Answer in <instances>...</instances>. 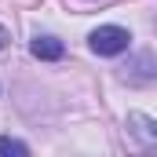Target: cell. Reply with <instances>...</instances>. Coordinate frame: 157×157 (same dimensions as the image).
Segmentation results:
<instances>
[{"label":"cell","mask_w":157,"mask_h":157,"mask_svg":"<svg viewBox=\"0 0 157 157\" xmlns=\"http://www.w3.org/2000/svg\"><path fill=\"white\" fill-rule=\"evenodd\" d=\"M0 154H4V157H26V154H29V146H26L22 139H11V135H0Z\"/></svg>","instance_id":"cell-5"},{"label":"cell","mask_w":157,"mask_h":157,"mask_svg":"<svg viewBox=\"0 0 157 157\" xmlns=\"http://www.w3.org/2000/svg\"><path fill=\"white\" fill-rule=\"evenodd\" d=\"M29 51H33V59H40V62H59L66 55V44L59 37H37L29 44Z\"/></svg>","instance_id":"cell-4"},{"label":"cell","mask_w":157,"mask_h":157,"mask_svg":"<svg viewBox=\"0 0 157 157\" xmlns=\"http://www.w3.org/2000/svg\"><path fill=\"white\" fill-rule=\"evenodd\" d=\"M7 40H11V37H7V29H4V26H0V51H4V48H7Z\"/></svg>","instance_id":"cell-6"},{"label":"cell","mask_w":157,"mask_h":157,"mask_svg":"<svg viewBox=\"0 0 157 157\" xmlns=\"http://www.w3.org/2000/svg\"><path fill=\"white\" fill-rule=\"evenodd\" d=\"M91 51L95 55H106V59H113L121 51H128V44H132V33L124 29V26H99V29H91Z\"/></svg>","instance_id":"cell-1"},{"label":"cell","mask_w":157,"mask_h":157,"mask_svg":"<svg viewBox=\"0 0 157 157\" xmlns=\"http://www.w3.org/2000/svg\"><path fill=\"white\" fill-rule=\"evenodd\" d=\"M128 132H132V139H135L143 150L157 154V121L154 117H146V113H128Z\"/></svg>","instance_id":"cell-3"},{"label":"cell","mask_w":157,"mask_h":157,"mask_svg":"<svg viewBox=\"0 0 157 157\" xmlns=\"http://www.w3.org/2000/svg\"><path fill=\"white\" fill-rule=\"evenodd\" d=\"M121 80H124V84H154L157 80V59L150 51L135 55L128 66H121Z\"/></svg>","instance_id":"cell-2"}]
</instances>
